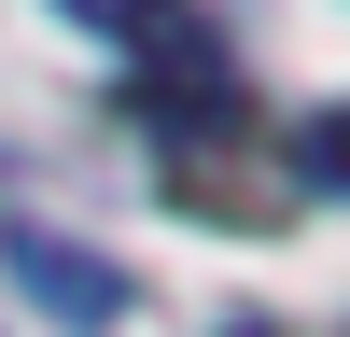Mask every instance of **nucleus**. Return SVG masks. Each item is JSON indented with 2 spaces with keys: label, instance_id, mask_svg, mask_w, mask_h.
I'll list each match as a JSON object with an SVG mask.
<instances>
[{
  "label": "nucleus",
  "instance_id": "nucleus-2",
  "mask_svg": "<svg viewBox=\"0 0 350 337\" xmlns=\"http://www.w3.org/2000/svg\"><path fill=\"white\" fill-rule=\"evenodd\" d=\"M295 183H323V197H350V99L295 127Z\"/></svg>",
  "mask_w": 350,
  "mask_h": 337
},
{
  "label": "nucleus",
  "instance_id": "nucleus-3",
  "mask_svg": "<svg viewBox=\"0 0 350 337\" xmlns=\"http://www.w3.org/2000/svg\"><path fill=\"white\" fill-rule=\"evenodd\" d=\"M56 14H70V28H154L168 0H56Z\"/></svg>",
  "mask_w": 350,
  "mask_h": 337
},
{
  "label": "nucleus",
  "instance_id": "nucleus-1",
  "mask_svg": "<svg viewBox=\"0 0 350 337\" xmlns=\"http://www.w3.org/2000/svg\"><path fill=\"white\" fill-rule=\"evenodd\" d=\"M14 267L42 281L70 323H112V309H126V267H112V253H84V239H56V225H14Z\"/></svg>",
  "mask_w": 350,
  "mask_h": 337
}]
</instances>
